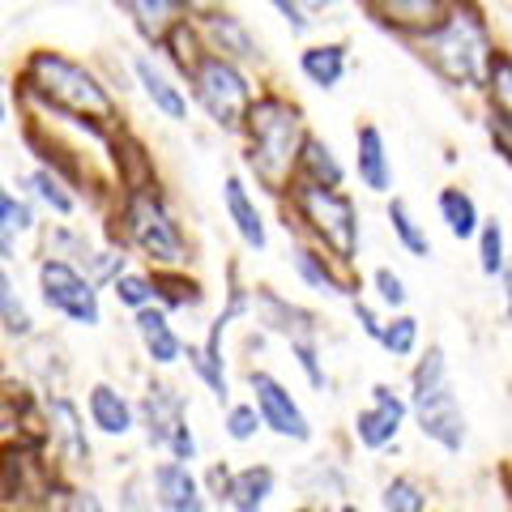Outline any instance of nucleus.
Returning <instances> with one entry per match:
<instances>
[{
  "label": "nucleus",
  "instance_id": "obj_1",
  "mask_svg": "<svg viewBox=\"0 0 512 512\" xmlns=\"http://www.w3.org/2000/svg\"><path fill=\"white\" fill-rule=\"evenodd\" d=\"M22 86L30 99H39L52 111H64V116H73V120H111L116 116V99L107 94L99 77H94L82 60L47 52V47L26 56Z\"/></svg>",
  "mask_w": 512,
  "mask_h": 512
},
{
  "label": "nucleus",
  "instance_id": "obj_30",
  "mask_svg": "<svg viewBox=\"0 0 512 512\" xmlns=\"http://www.w3.org/2000/svg\"><path fill=\"white\" fill-rule=\"evenodd\" d=\"M389 355H397V359H406V355H414V346H419V320L414 316H397V320H389V325H380V338H376Z\"/></svg>",
  "mask_w": 512,
  "mask_h": 512
},
{
  "label": "nucleus",
  "instance_id": "obj_19",
  "mask_svg": "<svg viewBox=\"0 0 512 512\" xmlns=\"http://www.w3.org/2000/svg\"><path fill=\"white\" fill-rule=\"evenodd\" d=\"M355 167H359L363 188H372V192H389L393 188V167H389L384 137H380L376 124H363L359 128V158H355Z\"/></svg>",
  "mask_w": 512,
  "mask_h": 512
},
{
  "label": "nucleus",
  "instance_id": "obj_12",
  "mask_svg": "<svg viewBox=\"0 0 512 512\" xmlns=\"http://www.w3.org/2000/svg\"><path fill=\"white\" fill-rule=\"evenodd\" d=\"M133 77H137V86L146 90V99L154 103V111H163V116L175 120V124L188 120V99H184V90L171 82V73H167L150 52L133 56Z\"/></svg>",
  "mask_w": 512,
  "mask_h": 512
},
{
  "label": "nucleus",
  "instance_id": "obj_45",
  "mask_svg": "<svg viewBox=\"0 0 512 512\" xmlns=\"http://www.w3.org/2000/svg\"><path fill=\"white\" fill-rule=\"evenodd\" d=\"M9 120V94H5V82H0V124Z\"/></svg>",
  "mask_w": 512,
  "mask_h": 512
},
{
  "label": "nucleus",
  "instance_id": "obj_33",
  "mask_svg": "<svg viewBox=\"0 0 512 512\" xmlns=\"http://www.w3.org/2000/svg\"><path fill=\"white\" fill-rule=\"evenodd\" d=\"M111 286H116V299L124 308H146V303H154V295H158L146 274H124V269L111 278Z\"/></svg>",
  "mask_w": 512,
  "mask_h": 512
},
{
  "label": "nucleus",
  "instance_id": "obj_10",
  "mask_svg": "<svg viewBox=\"0 0 512 512\" xmlns=\"http://www.w3.org/2000/svg\"><path fill=\"white\" fill-rule=\"evenodd\" d=\"M197 30H201V43L210 47V52H218V56H227V60H261V47H256V39H252V30L235 18V13H222V9H205L201 13V22H197Z\"/></svg>",
  "mask_w": 512,
  "mask_h": 512
},
{
  "label": "nucleus",
  "instance_id": "obj_27",
  "mask_svg": "<svg viewBox=\"0 0 512 512\" xmlns=\"http://www.w3.org/2000/svg\"><path fill=\"white\" fill-rule=\"evenodd\" d=\"M295 269H299V278L308 282L312 291H320V295H350V291H355V286L342 282V278L333 274V269L320 261L316 252H308V248H299V252H295Z\"/></svg>",
  "mask_w": 512,
  "mask_h": 512
},
{
  "label": "nucleus",
  "instance_id": "obj_17",
  "mask_svg": "<svg viewBox=\"0 0 512 512\" xmlns=\"http://www.w3.org/2000/svg\"><path fill=\"white\" fill-rule=\"evenodd\" d=\"M222 201H227V214H231V222H235L239 239H244V244H248L252 252H265V244H269V235H265V218H261V210L252 205L248 184L239 180V175H227V184H222Z\"/></svg>",
  "mask_w": 512,
  "mask_h": 512
},
{
  "label": "nucleus",
  "instance_id": "obj_44",
  "mask_svg": "<svg viewBox=\"0 0 512 512\" xmlns=\"http://www.w3.org/2000/svg\"><path fill=\"white\" fill-rule=\"evenodd\" d=\"M184 5H188V9H201V13H205V9H218L222 0H184Z\"/></svg>",
  "mask_w": 512,
  "mask_h": 512
},
{
  "label": "nucleus",
  "instance_id": "obj_28",
  "mask_svg": "<svg viewBox=\"0 0 512 512\" xmlns=\"http://www.w3.org/2000/svg\"><path fill=\"white\" fill-rule=\"evenodd\" d=\"M26 188L35 192V197L47 205V210H56L60 218H69L73 210H77V201H73V192H64V184H60V175H52L47 167H35L30 171V180H26Z\"/></svg>",
  "mask_w": 512,
  "mask_h": 512
},
{
  "label": "nucleus",
  "instance_id": "obj_3",
  "mask_svg": "<svg viewBox=\"0 0 512 512\" xmlns=\"http://www.w3.org/2000/svg\"><path fill=\"white\" fill-rule=\"evenodd\" d=\"M423 43V56L431 60L444 82H453L461 90H478L487 82V60H491V35H487V22L478 18L470 5H448L444 22L431 26L427 35H419Z\"/></svg>",
  "mask_w": 512,
  "mask_h": 512
},
{
  "label": "nucleus",
  "instance_id": "obj_29",
  "mask_svg": "<svg viewBox=\"0 0 512 512\" xmlns=\"http://www.w3.org/2000/svg\"><path fill=\"white\" fill-rule=\"evenodd\" d=\"M389 222H393V231H397V239H402V248L410 256H431V239L419 231V222H414L406 201H393L389 205Z\"/></svg>",
  "mask_w": 512,
  "mask_h": 512
},
{
  "label": "nucleus",
  "instance_id": "obj_38",
  "mask_svg": "<svg viewBox=\"0 0 512 512\" xmlns=\"http://www.w3.org/2000/svg\"><path fill=\"white\" fill-rule=\"evenodd\" d=\"M376 291H380V299L389 303V308H402L406 303V282L393 274V269H376Z\"/></svg>",
  "mask_w": 512,
  "mask_h": 512
},
{
  "label": "nucleus",
  "instance_id": "obj_5",
  "mask_svg": "<svg viewBox=\"0 0 512 512\" xmlns=\"http://www.w3.org/2000/svg\"><path fill=\"white\" fill-rule=\"evenodd\" d=\"M295 210L308 227L325 239V248L338 252V261H350L359 252V218H355V205L350 197H342L338 188H320L299 180L295 188Z\"/></svg>",
  "mask_w": 512,
  "mask_h": 512
},
{
  "label": "nucleus",
  "instance_id": "obj_32",
  "mask_svg": "<svg viewBox=\"0 0 512 512\" xmlns=\"http://www.w3.org/2000/svg\"><path fill=\"white\" fill-rule=\"evenodd\" d=\"M188 359H192V372L210 384L214 397L222 402V397H227V372H222V355H210L205 346H188Z\"/></svg>",
  "mask_w": 512,
  "mask_h": 512
},
{
  "label": "nucleus",
  "instance_id": "obj_36",
  "mask_svg": "<svg viewBox=\"0 0 512 512\" xmlns=\"http://www.w3.org/2000/svg\"><path fill=\"white\" fill-rule=\"evenodd\" d=\"M423 491L410 483V478H393L389 487H384V508L389 512H423Z\"/></svg>",
  "mask_w": 512,
  "mask_h": 512
},
{
  "label": "nucleus",
  "instance_id": "obj_49",
  "mask_svg": "<svg viewBox=\"0 0 512 512\" xmlns=\"http://www.w3.org/2000/svg\"><path fill=\"white\" fill-rule=\"evenodd\" d=\"M128 512H146V508H141V504H133V508H128Z\"/></svg>",
  "mask_w": 512,
  "mask_h": 512
},
{
  "label": "nucleus",
  "instance_id": "obj_11",
  "mask_svg": "<svg viewBox=\"0 0 512 512\" xmlns=\"http://www.w3.org/2000/svg\"><path fill=\"white\" fill-rule=\"evenodd\" d=\"M372 397H376V406L363 410L355 419V436H359L363 448H384V444L397 440V431H402L406 402H402V397H393L389 384H376Z\"/></svg>",
  "mask_w": 512,
  "mask_h": 512
},
{
  "label": "nucleus",
  "instance_id": "obj_42",
  "mask_svg": "<svg viewBox=\"0 0 512 512\" xmlns=\"http://www.w3.org/2000/svg\"><path fill=\"white\" fill-rule=\"evenodd\" d=\"M73 512H107V508H103V500H99L94 491H82V495L73 500Z\"/></svg>",
  "mask_w": 512,
  "mask_h": 512
},
{
  "label": "nucleus",
  "instance_id": "obj_40",
  "mask_svg": "<svg viewBox=\"0 0 512 512\" xmlns=\"http://www.w3.org/2000/svg\"><path fill=\"white\" fill-rule=\"evenodd\" d=\"M487 133H491V141H495V150H500L508 163H512V124L500 120V116H491V120H487Z\"/></svg>",
  "mask_w": 512,
  "mask_h": 512
},
{
  "label": "nucleus",
  "instance_id": "obj_35",
  "mask_svg": "<svg viewBox=\"0 0 512 512\" xmlns=\"http://www.w3.org/2000/svg\"><path fill=\"white\" fill-rule=\"evenodd\" d=\"M478 239H483V274L487 278L504 274V227L500 222H483V227H478Z\"/></svg>",
  "mask_w": 512,
  "mask_h": 512
},
{
  "label": "nucleus",
  "instance_id": "obj_13",
  "mask_svg": "<svg viewBox=\"0 0 512 512\" xmlns=\"http://www.w3.org/2000/svg\"><path fill=\"white\" fill-rule=\"evenodd\" d=\"M116 5L128 13V22H133L137 35L146 43H154V47L163 43L180 22H188V13H192L184 0H116Z\"/></svg>",
  "mask_w": 512,
  "mask_h": 512
},
{
  "label": "nucleus",
  "instance_id": "obj_24",
  "mask_svg": "<svg viewBox=\"0 0 512 512\" xmlns=\"http://www.w3.org/2000/svg\"><path fill=\"white\" fill-rule=\"evenodd\" d=\"M436 205H440V218L448 222V235H453V239H474L478 227H483V218H478V205H474L470 192L444 188Z\"/></svg>",
  "mask_w": 512,
  "mask_h": 512
},
{
  "label": "nucleus",
  "instance_id": "obj_48",
  "mask_svg": "<svg viewBox=\"0 0 512 512\" xmlns=\"http://www.w3.org/2000/svg\"><path fill=\"white\" fill-rule=\"evenodd\" d=\"M299 512H325V508H299Z\"/></svg>",
  "mask_w": 512,
  "mask_h": 512
},
{
  "label": "nucleus",
  "instance_id": "obj_39",
  "mask_svg": "<svg viewBox=\"0 0 512 512\" xmlns=\"http://www.w3.org/2000/svg\"><path fill=\"white\" fill-rule=\"evenodd\" d=\"M282 18H286V26L295 30V35H308L312 30V18H308V9H303V0H269Z\"/></svg>",
  "mask_w": 512,
  "mask_h": 512
},
{
  "label": "nucleus",
  "instance_id": "obj_2",
  "mask_svg": "<svg viewBox=\"0 0 512 512\" xmlns=\"http://www.w3.org/2000/svg\"><path fill=\"white\" fill-rule=\"evenodd\" d=\"M248 167L265 188H286L291 171L299 163V146H303V120L299 107L286 103L282 94H261L252 99L248 116Z\"/></svg>",
  "mask_w": 512,
  "mask_h": 512
},
{
  "label": "nucleus",
  "instance_id": "obj_21",
  "mask_svg": "<svg viewBox=\"0 0 512 512\" xmlns=\"http://www.w3.org/2000/svg\"><path fill=\"white\" fill-rule=\"evenodd\" d=\"M90 419L103 436H128V431H133V406H128L124 393H116L111 384H94L90 389Z\"/></svg>",
  "mask_w": 512,
  "mask_h": 512
},
{
  "label": "nucleus",
  "instance_id": "obj_34",
  "mask_svg": "<svg viewBox=\"0 0 512 512\" xmlns=\"http://www.w3.org/2000/svg\"><path fill=\"white\" fill-rule=\"evenodd\" d=\"M0 325H5L9 333H30V316H26L22 299H18V291H13L5 269H0Z\"/></svg>",
  "mask_w": 512,
  "mask_h": 512
},
{
  "label": "nucleus",
  "instance_id": "obj_6",
  "mask_svg": "<svg viewBox=\"0 0 512 512\" xmlns=\"http://www.w3.org/2000/svg\"><path fill=\"white\" fill-rule=\"evenodd\" d=\"M124 231L128 239L158 265H180L184 261V235L175 227L171 210L163 205V197L150 188H133V197L124 205Z\"/></svg>",
  "mask_w": 512,
  "mask_h": 512
},
{
  "label": "nucleus",
  "instance_id": "obj_4",
  "mask_svg": "<svg viewBox=\"0 0 512 512\" xmlns=\"http://www.w3.org/2000/svg\"><path fill=\"white\" fill-rule=\"evenodd\" d=\"M184 77L192 82V99L201 103V111L222 128V133L244 128V116L252 107V82H248V73L239 69L235 60L210 52V47H201V56L188 64Z\"/></svg>",
  "mask_w": 512,
  "mask_h": 512
},
{
  "label": "nucleus",
  "instance_id": "obj_37",
  "mask_svg": "<svg viewBox=\"0 0 512 512\" xmlns=\"http://www.w3.org/2000/svg\"><path fill=\"white\" fill-rule=\"evenodd\" d=\"M256 427H261V414H256V406H231V414H227V436L231 440H252L256 436Z\"/></svg>",
  "mask_w": 512,
  "mask_h": 512
},
{
  "label": "nucleus",
  "instance_id": "obj_14",
  "mask_svg": "<svg viewBox=\"0 0 512 512\" xmlns=\"http://www.w3.org/2000/svg\"><path fill=\"white\" fill-rule=\"evenodd\" d=\"M414 414H419V427L427 440H436L448 453H461V444H466V414H461L453 393H440L431 402L414 406Z\"/></svg>",
  "mask_w": 512,
  "mask_h": 512
},
{
  "label": "nucleus",
  "instance_id": "obj_7",
  "mask_svg": "<svg viewBox=\"0 0 512 512\" xmlns=\"http://www.w3.org/2000/svg\"><path fill=\"white\" fill-rule=\"evenodd\" d=\"M39 286H43V303L56 308L60 316H69L73 325H99V295H94V282L82 278L69 261L60 256H47L39 265Z\"/></svg>",
  "mask_w": 512,
  "mask_h": 512
},
{
  "label": "nucleus",
  "instance_id": "obj_41",
  "mask_svg": "<svg viewBox=\"0 0 512 512\" xmlns=\"http://www.w3.org/2000/svg\"><path fill=\"white\" fill-rule=\"evenodd\" d=\"M355 316L363 320V333H367V338H380V320H376V312L367 308V303H355Z\"/></svg>",
  "mask_w": 512,
  "mask_h": 512
},
{
  "label": "nucleus",
  "instance_id": "obj_43",
  "mask_svg": "<svg viewBox=\"0 0 512 512\" xmlns=\"http://www.w3.org/2000/svg\"><path fill=\"white\" fill-rule=\"evenodd\" d=\"M333 0H303V9H308V18H316V9H329Z\"/></svg>",
  "mask_w": 512,
  "mask_h": 512
},
{
  "label": "nucleus",
  "instance_id": "obj_46",
  "mask_svg": "<svg viewBox=\"0 0 512 512\" xmlns=\"http://www.w3.org/2000/svg\"><path fill=\"white\" fill-rule=\"evenodd\" d=\"M504 291H508V316H512V265H504Z\"/></svg>",
  "mask_w": 512,
  "mask_h": 512
},
{
  "label": "nucleus",
  "instance_id": "obj_9",
  "mask_svg": "<svg viewBox=\"0 0 512 512\" xmlns=\"http://www.w3.org/2000/svg\"><path fill=\"white\" fill-rule=\"evenodd\" d=\"M252 393H256V414H261V423L269 431H278L286 440H312L308 414L295 406V397L269 372H252Z\"/></svg>",
  "mask_w": 512,
  "mask_h": 512
},
{
  "label": "nucleus",
  "instance_id": "obj_31",
  "mask_svg": "<svg viewBox=\"0 0 512 512\" xmlns=\"http://www.w3.org/2000/svg\"><path fill=\"white\" fill-rule=\"evenodd\" d=\"M52 419H56L60 440L69 444V457H73V461H90V444H86V436H82V427H77V410L64 402V397H56V402H52Z\"/></svg>",
  "mask_w": 512,
  "mask_h": 512
},
{
  "label": "nucleus",
  "instance_id": "obj_47",
  "mask_svg": "<svg viewBox=\"0 0 512 512\" xmlns=\"http://www.w3.org/2000/svg\"><path fill=\"white\" fill-rule=\"evenodd\" d=\"M342 512H363V508H355V504H346V508H342Z\"/></svg>",
  "mask_w": 512,
  "mask_h": 512
},
{
  "label": "nucleus",
  "instance_id": "obj_16",
  "mask_svg": "<svg viewBox=\"0 0 512 512\" xmlns=\"http://www.w3.org/2000/svg\"><path fill=\"white\" fill-rule=\"evenodd\" d=\"M453 0H372V13L393 26V30H406V35H427L431 26L444 22V13Z\"/></svg>",
  "mask_w": 512,
  "mask_h": 512
},
{
  "label": "nucleus",
  "instance_id": "obj_20",
  "mask_svg": "<svg viewBox=\"0 0 512 512\" xmlns=\"http://www.w3.org/2000/svg\"><path fill=\"white\" fill-rule=\"evenodd\" d=\"M274 495V470L269 466H248L227 478V504L235 512H261Z\"/></svg>",
  "mask_w": 512,
  "mask_h": 512
},
{
  "label": "nucleus",
  "instance_id": "obj_23",
  "mask_svg": "<svg viewBox=\"0 0 512 512\" xmlns=\"http://www.w3.org/2000/svg\"><path fill=\"white\" fill-rule=\"evenodd\" d=\"M137 333H141V342H146V350H150V359L154 363H175L180 359V350H184V342L175 338V329L167 325V316L163 312H154L150 303L146 308H137Z\"/></svg>",
  "mask_w": 512,
  "mask_h": 512
},
{
  "label": "nucleus",
  "instance_id": "obj_26",
  "mask_svg": "<svg viewBox=\"0 0 512 512\" xmlns=\"http://www.w3.org/2000/svg\"><path fill=\"white\" fill-rule=\"evenodd\" d=\"M487 94H491V116H500L512 124V56L508 52H491L487 60Z\"/></svg>",
  "mask_w": 512,
  "mask_h": 512
},
{
  "label": "nucleus",
  "instance_id": "obj_8",
  "mask_svg": "<svg viewBox=\"0 0 512 512\" xmlns=\"http://www.w3.org/2000/svg\"><path fill=\"white\" fill-rule=\"evenodd\" d=\"M146 427H150V444H163L171 461L197 457V440H192L188 419H184V397L167 389V384H154L146 397Z\"/></svg>",
  "mask_w": 512,
  "mask_h": 512
},
{
  "label": "nucleus",
  "instance_id": "obj_25",
  "mask_svg": "<svg viewBox=\"0 0 512 512\" xmlns=\"http://www.w3.org/2000/svg\"><path fill=\"white\" fill-rule=\"evenodd\" d=\"M35 231V210L0 184V256H13V239Z\"/></svg>",
  "mask_w": 512,
  "mask_h": 512
},
{
  "label": "nucleus",
  "instance_id": "obj_15",
  "mask_svg": "<svg viewBox=\"0 0 512 512\" xmlns=\"http://www.w3.org/2000/svg\"><path fill=\"white\" fill-rule=\"evenodd\" d=\"M154 500L163 512H205L201 483L192 478L184 461H163L154 470Z\"/></svg>",
  "mask_w": 512,
  "mask_h": 512
},
{
  "label": "nucleus",
  "instance_id": "obj_22",
  "mask_svg": "<svg viewBox=\"0 0 512 512\" xmlns=\"http://www.w3.org/2000/svg\"><path fill=\"white\" fill-rule=\"evenodd\" d=\"M299 180H308V184H320V188H338L346 180V171L338 163V154H333L325 141H316V137H303V146H299Z\"/></svg>",
  "mask_w": 512,
  "mask_h": 512
},
{
  "label": "nucleus",
  "instance_id": "obj_18",
  "mask_svg": "<svg viewBox=\"0 0 512 512\" xmlns=\"http://www.w3.org/2000/svg\"><path fill=\"white\" fill-rule=\"evenodd\" d=\"M299 73L308 77L316 90H338L346 77V47L342 43H312L299 52Z\"/></svg>",
  "mask_w": 512,
  "mask_h": 512
}]
</instances>
